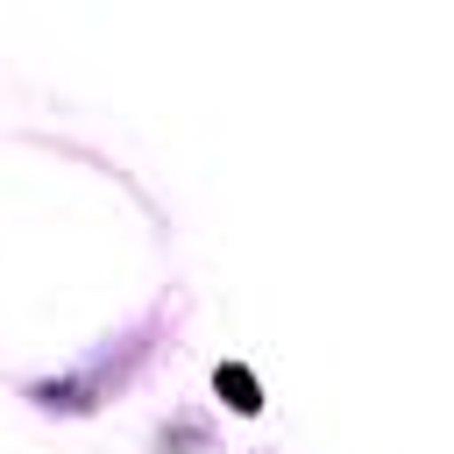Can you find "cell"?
<instances>
[{
  "instance_id": "3957f363",
  "label": "cell",
  "mask_w": 454,
  "mask_h": 454,
  "mask_svg": "<svg viewBox=\"0 0 454 454\" xmlns=\"http://www.w3.org/2000/svg\"><path fill=\"white\" fill-rule=\"evenodd\" d=\"M156 447H163V454H177V447H206V419H177V426H163Z\"/></svg>"
},
{
  "instance_id": "7a4b0ae2",
  "label": "cell",
  "mask_w": 454,
  "mask_h": 454,
  "mask_svg": "<svg viewBox=\"0 0 454 454\" xmlns=\"http://www.w3.org/2000/svg\"><path fill=\"white\" fill-rule=\"evenodd\" d=\"M213 390L227 397V411H241V419H255L262 411V383H255V369L248 362H220L213 369Z\"/></svg>"
},
{
  "instance_id": "6da1fadb",
  "label": "cell",
  "mask_w": 454,
  "mask_h": 454,
  "mask_svg": "<svg viewBox=\"0 0 454 454\" xmlns=\"http://www.w3.org/2000/svg\"><path fill=\"white\" fill-rule=\"evenodd\" d=\"M142 355H128V362H92V369H78V376H50V383H28V397L43 404V411H92L128 369H135Z\"/></svg>"
}]
</instances>
